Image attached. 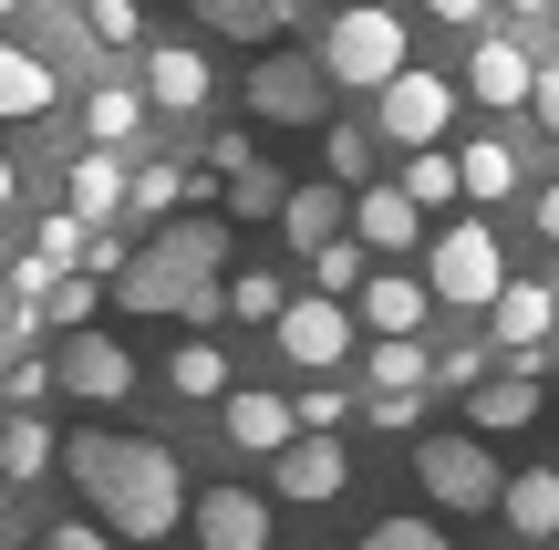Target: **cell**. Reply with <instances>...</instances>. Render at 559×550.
<instances>
[{"mask_svg": "<svg viewBox=\"0 0 559 550\" xmlns=\"http://www.w3.org/2000/svg\"><path fill=\"white\" fill-rule=\"evenodd\" d=\"M508 530H519V540H559V468H519V478H508Z\"/></svg>", "mask_w": 559, "mask_h": 550, "instance_id": "23", "label": "cell"}, {"mask_svg": "<svg viewBox=\"0 0 559 550\" xmlns=\"http://www.w3.org/2000/svg\"><path fill=\"white\" fill-rule=\"evenodd\" d=\"M187 530H198V550H270V499L260 489H207L187 510Z\"/></svg>", "mask_w": 559, "mask_h": 550, "instance_id": "13", "label": "cell"}, {"mask_svg": "<svg viewBox=\"0 0 559 550\" xmlns=\"http://www.w3.org/2000/svg\"><path fill=\"white\" fill-rule=\"evenodd\" d=\"M290 302H300V291H280V270H239V281H228V323H270L280 332Z\"/></svg>", "mask_w": 559, "mask_h": 550, "instance_id": "32", "label": "cell"}, {"mask_svg": "<svg viewBox=\"0 0 559 550\" xmlns=\"http://www.w3.org/2000/svg\"><path fill=\"white\" fill-rule=\"evenodd\" d=\"M362 260H373V249H362V239H332V249H321V260H311V291H321V302H362V281H373V270H362Z\"/></svg>", "mask_w": 559, "mask_h": 550, "instance_id": "31", "label": "cell"}, {"mask_svg": "<svg viewBox=\"0 0 559 550\" xmlns=\"http://www.w3.org/2000/svg\"><path fill=\"white\" fill-rule=\"evenodd\" d=\"M425 312H436V291H425L415 270H373V281H362V302H353V323L373 332V343H415Z\"/></svg>", "mask_w": 559, "mask_h": 550, "instance_id": "11", "label": "cell"}, {"mask_svg": "<svg viewBox=\"0 0 559 550\" xmlns=\"http://www.w3.org/2000/svg\"><path fill=\"white\" fill-rule=\"evenodd\" d=\"M362 550H456L436 530V519H373V530H362Z\"/></svg>", "mask_w": 559, "mask_h": 550, "instance_id": "37", "label": "cell"}, {"mask_svg": "<svg viewBox=\"0 0 559 550\" xmlns=\"http://www.w3.org/2000/svg\"><path fill=\"white\" fill-rule=\"evenodd\" d=\"M290 11H311V0H280V21H290Z\"/></svg>", "mask_w": 559, "mask_h": 550, "instance_id": "49", "label": "cell"}, {"mask_svg": "<svg viewBox=\"0 0 559 550\" xmlns=\"http://www.w3.org/2000/svg\"><path fill=\"white\" fill-rule=\"evenodd\" d=\"M321 166H332V187H373V125H321Z\"/></svg>", "mask_w": 559, "mask_h": 550, "instance_id": "28", "label": "cell"}, {"mask_svg": "<svg viewBox=\"0 0 559 550\" xmlns=\"http://www.w3.org/2000/svg\"><path fill=\"white\" fill-rule=\"evenodd\" d=\"M52 457H62V436L41 416H0V478H41Z\"/></svg>", "mask_w": 559, "mask_h": 550, "instance_id": "26", "label": "cell"}, {"mask_svg": "<svg viewBox=\"0 0 559 550\" xmlns=\"http://www.w3.org/2000/svg\"><path fill=\"white\" fill-rule=\"evenodd\" d=\"M249 115L260 125H321L332 115V62L321 52H260L249 62Z\"/></svg>", "mask_w": 559, "mask_h": 550, "instance_id": "6", "label": "cell"}, {"mask_svg": "<svg viewBox=\"0 0 559 550\" xmlns=\"http://www.w3.org/2000/svg\"><path fill=\"white\" fill-rule=\"evenodd\" d=\"M362 416H373V426H415L425 395H362Z\"/></svg>", "mask_w": 559, "mask_h": 550, "instance_id": "41", "label": "cell"}, {"mask_svg": "<svg viewBox=\"0 0 559 550\" xmlns=\"http://www.w3.org/2000/svg\"><path fill=\"white\" fill-rule=\"evenodd\" d=\"M166 385H177V395H198V406H207V395H218V406L239 395V385H228V353H218V343H177V364H166Z\"/></svg>", "mask_w": 559, "mask_h": 550, "instance_id": "30", "label": "cell"}, {"mask_svg": "<svg viewBox=\"0 0 559 550\" xmlns=\"http://www.w3.org/2000/svg\"><path fill=\"white\" fill-rule=\"evenodd\" d=\"M62 468H73V489H83V510L104 519L124 550H145V540H166V530H187V478H177V457L156 447V436H115V426H83L73 447H62Z\"/></svg>", "mask_w": 559, "mask_h": 550, "instance_id": "1", "label": "cell"}, {"mask_svg": "<svg viewBox=\"0 0 559 550\" xmlns=\"http://www.w3.org/2000/svg\"><path fill=\"white\" fill-rule=\"evenodd\" d=\"M353 239L394 260V249H415V239H425V208L404 198V187H362V198H353Z\"/></svg>", "mask_w": 559, "mask_h": 550, "instance_id": "18", "label": "cell"}, {"mask_svg": "<svg viewBox=\"0 0 559 550\" xmlns=\"http://www.w3.org/2000/svg\"><path fill=\"white\" fill-rule=\"evenodd\" d=\"M425 291H436L445 312H498V291H508L498 229H487V219H456V229H436V249H425Z\"/></svg>", "mask_w": 559, "mask_h": 550, "instance_id": "3", "label": "cell"}, {"mask_svg": "<svg viewBox=\"0 0 559 550\" xmlns=\"http://www.w3.org/2000/svg\"><path fill=\"white\" fill-rule=\"evenodd\" d=\"M94 312H104V281H94V270H73V281H52L41 323H62V332H94Z\"/></svg>", "mask_w": 559, "mask_h": 550, "instance_id": "35", "label": "cell"}, {"mask_svg": "<svg viewBox=\"0 0 559 550\" xmlns=\"http://www.w3.org/2000/svg\"><path fill=\"white\" fill-rule=\"evenodd\" d=\"M83 42H104V52H145V11H135V0H83Z\"/></svg>", "mask_w": 559, "mask_h": 550, "instance_id": "34", "label": "cell"}, {"mask_svg": "<svg viewBox=\"0 0 559 550\" xmlns=\"http://www.w3.org/2000/svg\"><path fill=\"white\" fill-rule=\"evenodd\" d=\"M321 62H332V83H353V94H383V83L415 73V52H404V21L394 11H332V32H321Z\"/></svg>", "mask_w": 559, "mask_h": 550, "instance_id": "4", "label": "cell"}, {"mask_svg": "<svg viewBox=\"0 0 559 550\" xmlns=\"http://www.w3.org/2000/svg\"><path fill=\"white\" fill-rule=\"evenodd\" d=\"M445 125H456V83L445 73H404V83H383L373 94V136L383 145H404V156H425V145H445Z\"/></svg>", "mask_w": 559, "mask_h": 550, "instance_id": "7", "label": "cell"}, {"mask_svg": "<svg viewBox=\"0 0 559 550\" xmlns=\"http://www.w3.org/2000/svg\"><path fill=\"white\" fill-rule=\"evenodd\" d=\"M425 11H436V21H445V32H477V21H487V11H498V0H425Z\"/></svg>", "mask_w": 559, "mask_h": 550, "instance_id": "43", "label": "cell"}, {"mask_svg": "<svg viewBox=\"0 0 559 550\" xmlns=\"http://www.w3.org/2000/svg\"><path fill=\"white\" fill-rule=\"evenodd\" d=\"M487 323H498V353L528 374V364H539V343H549V323H559V302H549V281H508Z\"/></svg>", "mask_w": 559, "mask_h": 550, "instance_id": "15", "label": "cell"}, {"mask_svg": "<svg viewBox=\"0 0 559 550\" xmlns=\"http://www.w3.org/2000/svg\"><path fill=\"white\" fill-rule=\"evenodd\" d=\"M456 177H466V198H477V208H498L508 187H519V156H508L498 136H477V145H456Z\"/></svg>", "mask_w": 559, "mask_h": 550, "instance_id": "27", "label": "cell"}, {"mask_svg": "<svg viewBox=\"0 0 559 550\" xmlns=\"http://www.w3.org/2000/svg\"><path fill=\"white\" fill-rule=\"evenodd\" d=\"M62 395H83V406H124L135 395V353L115 343V332H62Z\"/></svg>", "mask_w": 559, "mask_h": 550, "instance_id": "9", "label": "cell"}, {"mask_svg": "<svg viewBox=\"0 0 559 550\" xmlns=\"http://www.w3.org/2000/svg\"><path fill=\"white\" fill-rule=\"evenodd\" d=\"M52 62L41 52H21V42H0V125H21V115H52Z\"/></svg>", "mask_w": 559, "mask_h": 550, "instance_id": "20", "label": "cell"}, {"mask_svg": "<svg viewBox=\"0 0 559 550\" xmlns=\"http://www.w3.org/2000/svg\"><path fill=\"white\" fill-rule=\"evenodd\" d=\"M353 332H362V323H353V302H321V291H300V302L280 312V332H270V343L290 353L300 374H332L342 353H353Z\"/></svg>", "mask_w": 559, "mask_h": 550, "instance_id": "8", "label": "cell"}, {"mask_svg": "<svg viewBox=\"0 0 559 550\" xmlns=\"http://www.w3.org/2000/svg\"><path fill=\"white\" fill-rule=\"evenodd\" d=\"M218 208H228V219H280V208H290V187H280L270 166H249V177H228Z\"/></svg>", "mask_w": 559, "mask_h": 550, "instance_id": "36", "label": "cell"}, {"mask_svg": "<svg viewBox=\"0 0 559 550\" xmlns=\"http://www.w3.org/2000/svg\"><path fill=\"white\" fill-rule=\"evenodd\" d=\"M436 385L456 395V385H487V343H456V353H436Z\"/></svg>", "mask_w": 559, "mask_h": 550, "instance_id": "39", "label": "cell"}, {"mask_svg": "<svg viewBox=\"0 0 559 550\" xmlns=\"http://www.w3.org/2000/svg\"><path fill=\"white\" fill-rule=\"evenodd\" d=\"M11 312H21V291H11V270H0V323H11Z\"/></svg>", "mask_w": 559, "mask_h": 550, "instance_id": "47", "label": "cell"}, {"mask_svg": "<svg viewBox=\"0 0 559 550\" xmlns=\"http://www.w3.org/2000/svg\"><path fill=\"white\" fill-rule=\"evenodd\" d=\"M508 11H528V21H539V11H559V0H508Z\"/></svg>", "mask_w": 559, "mask_h": 550, "instance_id": "48", "label": "cell"}, {"mask_svg": "<svg viewBox=\"0 0 559 550\" xmlns=\"http://www.w3.org/2000/svg\"><path fill=\"white\" fill-rule=\"evenodd\" d=\"M342 478H353L342 436H300V447H280V457H270V489L290 499V510H321V499H342Z\"/></svg>", "mask_w": 559, "mask_h": 550, "instance_id": "12", "label": "cell"}, {"mask_svg": "<svg viewBox=\"0 0 559 550\" xmlns=\"http://www.w3.org/2000/svg\"><path fill=\"white\" fill-rule=\"evenodd\" d=\"M11 198H21V166H11V156H0V219H11Z\"/></svg>", "mask_w": 559, "mask_h": 550, "instance_id": "46", "label": "cell"}, {"mask_svg": "<svg viewBox=\"0 0 559 550\" xmlns=\"http://www.w3.org/2000/svg\"><path fill=\"white\" fill-rule=\"evenodd\" d=\"M539 416V374H487L477 395H466V426L477 436H508V426H528Z\"/></svg>", "mask_w": 559, "mask_h": 550, "instance_id": "21", "label": "cell"}, {"mask_svg": "<svg viewBox=\"0 0 559 550\" xmlns=\"http://www.w3.org/2000/svg\"><path fill=\"white\" fill-rule=\"evenodd\" d=\"M135 83H145V104H166V115H198L207 104V52L198 42H145Z\"/></svg>", "mask_w": 559, "mask_h": 550, "instance_id": "14", "label": "cell"}, {"mask_svg": "<svg viewBox=\"0 0 559 550\" xmlns=\"http://www.w3.org/2000/svg\"><path fill=\"white\" fill-rule=\"evenodd\" d=\"M115 312H145V323H218L228 312V219H166L156 239L135 249V270L115 281Z\"/></svg>", "mask_w": 559, "mask_h": 550, "instance_id": "2", "label": "cell"}, {"mask_svg": "<svg viewBox=\"0 0 559 550\" xmlns=\"http://www.w3.org/2000/svg\"><path fill=\"white\" fill-rule=\"evenodd\" d=\"M342 416H353V395H342V385H311V395H300V436H332Z\"/></svg>", "mask_w": 559, "mask_h": 550, "instance_id": "38", "label": "cell"}, {"mask_svg": "<svg viewBox=\"0 0 559 550\" xmlns=\"http://www.w3.org/2000/svg\"><path fill=\"white\" fill-rule=\"evenodd\" d=\"M528 115H539L549 136H559V62H539V104H528Z\"/></svg>", "mask_w": 559, "mask_h": 550, "instance_id": "44", "label": "cell"}, {"mask_svg": "<svg viewBox=\"0 0 559 550\" xmlns=\"http://www.w3.org/2000/svg\"><path fill=\"white\" fill-rule=\"evenodd\" d=\"M52 385H62V374H41V364H11V406H21V416H32Z\"/></svg>", "mask_w": 559, "mask_h": 550, "instance_id": "42", "label": "cell"}, {"mask_svg": "<svg viewBox=\"0 0 559 550\" xmlns=\"http://www.w3.org/2000/svg\"><path fill=\"white\" fill-rule=\"evenodd\" d=\"M177 198H198V166H177V156H145L135 166V219H177Z\"/></svg>", "mask_w": 559, "mask_h": 550, "instance_id": "25", "label": "cell"}, {"mask_svg": "<svg viewBox=\"0 0 559 550\" xmlns=\"http://www.w3.org/2000/svg\"><path fill=\"white\" fill-rule=\"evenodd\" d=\"M466 94H477V104H498V115H519V104H539V62H528V42L487 32L477 52H466Z\"/></svg>", "mask_w": 559, "mask_h": 550, "instance_id": "10", "label": "cell"}, {"mask_svg": "<svg viewBox=\"0 0 559 550\" xmlns=\"http://www.w3.org/2000/svg\"><path fill=\"white\" fill-rule=\"evenodd\" d=\"M83 136H94L104 156L135 145V136H145V83H94V94H83Z\"/></svg>", "mask_w": 559, "mask_h": 550, "instance_id": "22", "label": "cell"}, {"mask_svg": "<svg viewBox=\"0 0 559 550\" xmlns=\"http://www.w3.org/2000/svg\"><path fill=\"white\" fill-rule=\"evenodd\" d=\"M198 32H207V42H249V52H270V42H280V0H198Z\"/></svg>", "mask_w": 559, "mask_h": 550, "instance_id": "24", "label": "cell"}, {"mask_svg": "<svg viewBox=\"0 0 559 550\" xmlns=\"http://www.w3.org/2000/svg\"><path fill=\"white\" fill-rule=\"evenodd\" d=\"M11 11H21V0H0V21H11Z\"/></svg>", "mask_w": 559, "mask_h": 550, "instance_id": "51", "label": "cell"}, {"mask_svg": "<svg viewBox=\"0 0 559 550\" xmlns=\"http://www.w3.org/2000/svg\"><path fill=\"white\" fill-rule=\"evenodd\" d=\"M539 229H549V249H559V177L539 187Z\"/></svg>", "mask_w": 559, "mask_h": 550, "instance_id": "45", "label": "cell"}, {"mask_svg": "<svg viewBox=\"0 0 559 550\" xmlns=\"http://www.w3.org/2000/svg\"><path fill=\"white\" fill-rule=\"evenodd\" d=\"M280 239H290L300 260H321L332 239H353V198H342L332 177H321V187H290V208H280Z\"/></svg>", "mask_w": 559, "mask_h": 550, "instance_id": "16", "label": "cell"}, {"mask_svg": "<svg viewBox=\"0 0 559 550\" xmlns=\"http://www.w3.org/2000/svg\"><path fill=\"white\" fill-rule=\"evenodd\" d=\"M228 447H249V457L300 447V406L290 395H228Z\"/></svg>", "mask_w": 559, "mask_h": 550, "instance_id": "19", "label": "cell"}, {"mask_svg": "<svg viewBox=\"0 0 559 550\" xmlns=\"http://www.w3.org/2000/svg\"><path fill=\"white\" fill-rule=\"evenodd\" d=\"M0 406H11V374H0Z\"/></svg>", "mask_w": 559, "mask_h": 550, "instance_id": "50", "label": "cell"}, {"mask_svg": "<svg viewBox=\"0 0 559 550\" xmlns=\"http://www.w3.org/2000/svg\"><path fill=\"white\" fill-rule=\"evenodd\" d=\"M404 198H415V208H456L466 198V177H456V156H445V145H425V156H404Z\"/></svg>", "mask_w": 559, "mask_h": 550, "instance_id": "29", "label": "cell"}, {"mask_svg": "<svg viewBox=\"0 0 559 550\" xmlns=\"http://www.w3.org/2000/svg\"><path fill=\"white\" fill-rule=\"evenodd\" d=\"M62 198H73V219H83V229H104L115 208H135V177H124V156L83 145V156H73V177H62Z\"/></svg>", "mask_w": 559, "mask_h": 550, "instance_id": "17", "label": "cell"}, {"mask_svg": "<svg viewBox=\"0 0 559 550\" xmlns=\"http://www.w3.org/2000/svg\"><path fill=\"white\" fill-rule=\"evenodd\" d=\"M41 550H124L115 530H104V519H62V530L52 540H41Z\"/></svg>", "mask_w": 559, "mask_h": 550, "instance_id": "40", "label": "cell"}, {"mask_svg": "<svg viewBox=\"0 0 559 550\" xmlns=\"http://www.w3.org/2000/svg\"><path fill=\"white\" fill-rule=\"evenodd\" d=\"M415 489L436 499V510H456V519L508 510V468L477 447V436H425V447H415Z\"/></svg>", "mask_w": 559, "mask_h": 550, "instance_id": "5", "label": "cell"}, {"mask_svg": "<svg viewBox=\"0 0 559 550\" xmlns=\"http://www.w3.org/2000/svg\"><path fill=\"white\" fill-rule=\"evenodd\" d=\"M425 385H436L425 343H373V395H425Z\"/></svg>", "mask_w": 559, "mask_h": 550, "instance_id": "33", "label": "cell"}]
</instances>
